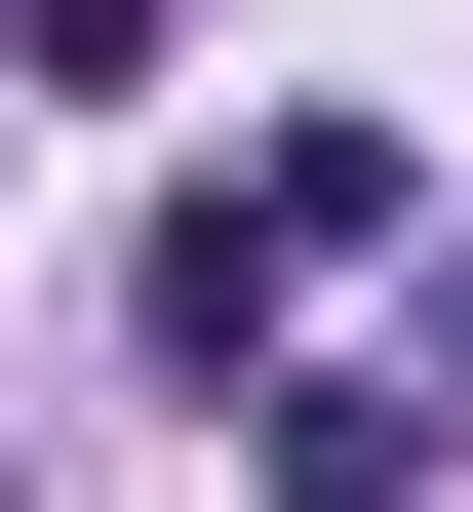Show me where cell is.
Returning a JSON list of instances; mask_svg holds the SVG:
<instances>
[{"label":"cell","mask_w":473,"mask_h":512,"mask_svg":"<svg viewBox=\"0 0 473 512\" xmlns=\"http://www.w3.org/2000/svg\"><path fill=\"white\" fill-rule=\"evenodd\" d=\"M395 237H434V158H395V119H237L198 197H158V355L276 394V316H316V276H395Z\"/></svg>","instance_id":"cell-1"},{"label":"cell","mask_w":473,"mask_h":512,"mask_svg":"<svg viewBox=\"0 0 473 512\" xmlns=\"http://www.w3.org/2000/svg\"><path fill=\"white\" fill-rule=\"evenodd\" d=\"M0 512H40V473H0Z\"/></svg>","instance_id":"cell-4"},{"label":"cell","mask_w":473,"mask_h":512,"mask_svg":"<svg viewBox=\"0 0 473 512\" xmlns=\"http://www.w3.org/2000/svg\"><path fill=\"white\" fill-rule=\"evenodd\" d=\"M0 79H158V0H0Z\"/></svg>","instance_id":"cell-3"},{"label":"cell","mask_w":473,"mask_h":512,"mask_svg":"<svg viewBox=\"0 0 473 512\" xmlns=\"http://www.w3.org/2000/svg\"><path fill=\"white\" fill-rule=\"evenodd\" d=\"M237 473H276V512H434V473H473V394H434V355H276V394H237Z\"/></svg>","instance_id":"cell-2"}]
</instances>
